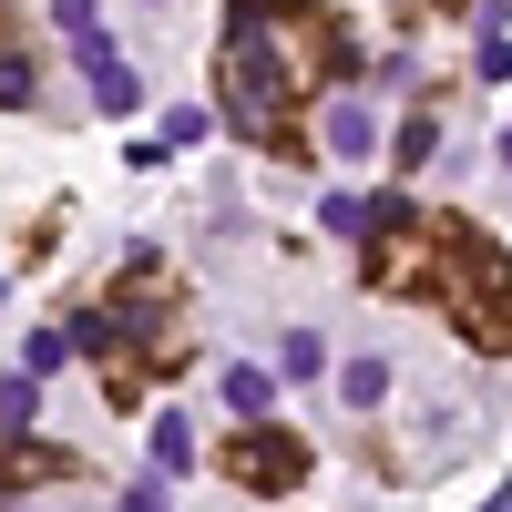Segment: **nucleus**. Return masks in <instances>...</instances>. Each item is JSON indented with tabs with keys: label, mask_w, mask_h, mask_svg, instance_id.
I'll list each match as a JSON object with an SVG mask.
<instances>
[{
	"label": "nucleus",
	"mask_w": 512,
	"mask_h": 512,
	"mask_svg": "<svg viewBox=\"0 0 512 512\" xmlns=\"http://www.w3.org/2000/svg\"><path fill=\"white\" fill-rule=\"evenodd\" d=\"M31 410H41V369H11L0 379V431H31Z\"/></svg>",
	"instance_id": "obj_12"
},
{
	"label": "nucleus",
	"mask_w": 512,
	"mask_h": 512,
	"mask_svg": "<svg viewBox=\"0 0 512 512\" xmlns=\"http://www.w3.org/2000/svg\"><path fill=\"white\" fill-rule=\"evenodd\" d=\"M318 134H328V154H338V164H369L379 144H390V134H379V113H369L359 93H338V103H328V123H318Z\"/></svg>",
	"instance_id": "obj_4"
},
{
	"label": "nucleus",
	"mask_w": 512,
	"mask_h": 512,
	"mask_svg": "<svg viewBox=\"0 0 512 512\" xmlns=\"http://www.w3.org/2000/svg\"><path fill=\"white\" fill-rule=\"evenodd\" d=\"M123 512H164V482H144V492H123Z\"/></svg>",
	"instance_id": "obj_18"
},
{
	"label": "nucleus",
	"mask_w": 512,
	"mask_h": 512,
	"mask_svg": "<svg viewBox=\"0 0 512 512\" xmlns=\"http://www.w3.org/2000/svg\"><path fill=\"white\" fill-rule=\"evenodd\" d=\"M338 400H349V410H379V400H390V359H349V369H338Z\"/></svg>",
	"instance_id": "obj_10"
},
{
	"label": "nucleus",
	"mask_w": 512,
	"mask_h": 512,
	"mask_svg": "<svg viewBox=\"0 0 512 512\" xmlns=\"http://www.w3.org/2000/svg\"><path fill=\"white\" fill-rule=\"evenodd\" d=\"M185 144H205V113H195V103L164 113V154H185Z\"/></svg>",
	"instance_id": "obj_16"
},
{
	"label": "nucleus",
	"mask_w": 512,
	"mask_h": 512,
	"mask_svg": "<svg viewBox=\"0 0 512 512\" xmlns=\"http://www.w3.org/2000/svg\"><path fill=\"white\" fill-rule=\"evenodd\" d=\"M472 72H482V82H512V41H502V31H482V52H472Z\"/></svg>",
	"instance_id": "obj_17"
},
{
	"label": "nucleus",
	"mask_w": 512,
	"mask_h": 512,
	"mask_svg": "<svg viewBox=\"0 0 512 512\" xmlns=\"http://www.w3.org/2000/svg\"><path fill=\"white\" fill-rule=\"evenodd\" d=\"M41 103V72H31V41H21V21L0 11V113H31Z\"/></svg>",
	"instance_id": "obj_6"
},
{
	"label": "nucleus",
	"mask_w": 512,
	"mask_h": 512,
	"mask_svg": "<svg viewBox=\"0 0 512 512\" xmlns=\"http://www.w3.org/2000/svg\"><path fill=\"white\" fill-rule=\"evenodd\" d=\"M482 512H512V492H492V502H482Z\"/></svg>",
	"instance_id": "obj_19"
},
{
	"label": "nucleus",
	"mask_w": 512,
	"mask_h": 512,
	"mask_svg": "<svg viewBox=\"0 0 512 512\" xmlns=\"http://www.w3.org/2000/svg\"><path fill=\"white\" fill-rule=\"evenodd\" d=\"M62 472H72V451L31 441V431H0V492H21V482H62Z\"/></svg>",
	"instance_id": "obj_5"
},
{
	"label": "nucleus",
	"mask_w": 512,
	"mask_h": 512,
	"mask_svg": "<svg viewBox=\"0 0 512 512\" xmlns=\"http://www.w3.org/2000/svg\"><path fill=\"white\" fill-rule=\"evenodd\" d=\"M52 31L62 41H103V0H52Z\"/></svg>",
	"instance_id": "obj_13"
},
{
	"label": "nucleus",
	"mask_w": 512,
	"mask_h": 512,
	"mask_svg": "<svg viewBox=\"0 0 512 512\" xmlns=\"http://www.w3.org/2000/svg\"><path fill=\"white\" fill-rule=\"evenodd\" d=\"M410 287H441L451 308H461V328H472V349L512 359V256H502L482 226L431 216V226H420V267H410Z\"/></svg>",
	"instance_id": "obj_2"
},
{
	"label": "nucleus",
	"mask_w": 512,
	"mask_h": 512,
	"mask_svg": "<svg viewBox=\"0 0 512 512\" xmlns=\"http://www.w3.org/2000/svg\"><path fill=\"white\" fill-rule=\"evenodd\" d=\"M349 31L308 0H226V52H216V93H226V123L246 144H287L297 103L318 93L328 72H349Z\"/></svg>",
	"instance_id": "obj_1"
},
{
	"label": "nucleus",
	"mask_w": 512,
	"mask_h": 512,
	"mask_svg": "<svg viewBox=\"0 0 512 512\" xmlns=\"http://www.w3.org/2000/svg\"><path fill=\"white\" fill-rule=\"evenodd\" d=\"M82 72H93V113H134L144 103V82H134V62H113V41H82Z\"/></svg>",
	"instance_id": "obj_7"
},
{
	"label": "nucleus",
	"mask_w": 512,
	"mask_h": 512,
	"mask_svg": "<svg viewBox=\"0 0 512 512\" xmlns=\"http://www.w3.org/2000/svg\"><path fill=\"white\" fill-rule=\"evenodd\" d=\"M318 369H328V338L297 328V338H287V379H318Z\"/></svg>",
	"instance_id": "obj_14"
},
{
	"label": "nucleus",
	"mask_w": 512,
	"mask_h": 512,
	"mask_svg": "<svg viewBox=\"0 0 512 512\" xmlns=\"http://www.w3.org/2000/svg\"><path fill=\"white\" fill-rule=\"evenodd\" d=\"M175 472H195V420L154 410V482H175Z\"/></svg>",
	"instance_id": "obj_8"
},
{
	"label": "nucleus",
	"mask_w": 512,
	"mask_h": 512,
	"mask_svg": "<svg viewBox=\"0 0 512 512\" xmlns=\"http://www.w3.org/2000/svg\"><path fill=\"white\" fill-rule=\"evenodd\" d=\"M226 472H236L246 492H297V482H308V441H297V431H277V420H236Z\"/></svg>",
	"instance_id": "obj_3"
},
{
	"label": "nucleus",
	"mask_w": 512,
	"mask_h": 512,
	"mask_svg": "<svg viewBox=\"0 0 512 512\" xmlns=\"http://www.w3.org/2000/svg\"><path fill=\"white\" fill-rule=\"evenodd\" d=\"M431 154H441V123H431V113H410L400 134H390V164H400V175H420Z\"/></svg>",
	"instance_id": "obj_11"
},
{
	"label": "nucleus",
	"mask_w": 512,
	"mask_h": 512,
	"mask_svg": "<svg viewBox=\"0 0 512 512\" xmlns=\"http://www.w3.org/2000/svg\"><path fill=\"white\" fill-rule=\"evenodd\" d=\"M502 164H512V123H502Z\"/></svg>",
	"instance_id": "obj_20"
},
{
	"label": "nucleus",
	"mask_w": 512,
	"mask_h": 512,
	"mask_svg": "<svg viewBox=\"0 0 512 512\" xmlns=\"http://www.w3.org/2000/svg\"><path fill=\"white\" fill-rule=\"evenodd\" d=\"M216 390H226V410H236V420H267V410H277V379L256 369V359H236V369L216 379Z\"/></svg>",
	"instance_id": "obj_9"
},
{
	"label": "nucleus",
	"mask_w": 512,
	"mask_h": 512,
	"mask_svg": "<svg viewBox=\"0 0 512 512\" xmlns=\"http://www.w3.org/2000/svg\"><path fill=\"white\" fill-rule=\"evenodd\" d=\"M318 216H328V236H369V205H359V195H328Z\"/></svg>",
	"instance_id": "obj_15"
}]
</instances>
